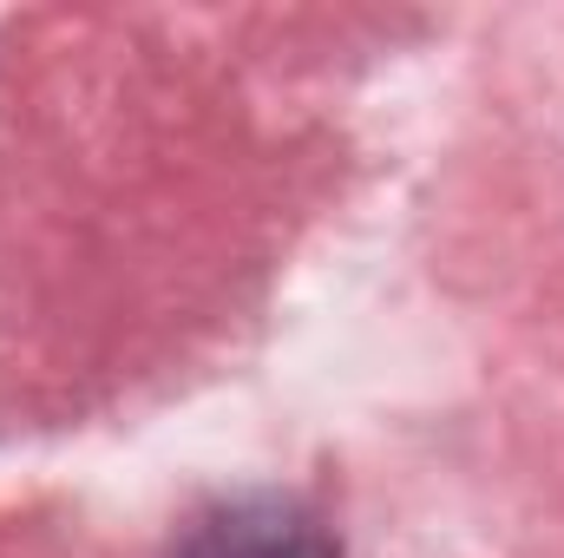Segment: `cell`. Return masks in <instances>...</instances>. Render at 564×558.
Instances as JSON below:
<instances>
[{
  "mask_svg": "<svg viewBox=\"0 0 564 558\" xmlns=\"http://www.w3.org/2000/svg\"><path fill=\"white\" fill-rule=\"evenodd\" d=\"M177 558H341V546L289 500H237L197 519Z\"/></svg>",
  "mask_w": 564,
  "mask_h": 558,
  "instance_id": "obj_1",
  "label": "cell"
}]
</instances>
